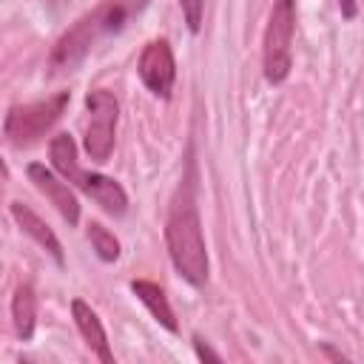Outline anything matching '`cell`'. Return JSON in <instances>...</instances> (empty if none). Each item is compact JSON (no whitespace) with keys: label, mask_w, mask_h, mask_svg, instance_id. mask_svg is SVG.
<instances>
[{"label":"cell","mask_w":364,"mask_h":364,"mask_svg":"<svg viewBox=\"0 0 364 364\" xmlns=\"http://www.w3.org/2000/svg\"><path fill=\"white\" fill-rule=\"evenodd\" d=\"M136 71H139L142 85L154 97L168 100L173 91V80H176V60H173L168 40H151L139 54Z\"/></svg>","instance_id":"cell-6"},{"label":"cell","mask_w":364,"mask_h":364,"mask_svg":"<svg viewBox=\"0 0 364 364\" xmlns=\"http://www.w3.org/2000/svg\"><path fill=\"white\" fill-rule=\"evenodd\" d=\"M48 156H51L54 171H57L65 182L77 185L85 196H91L105 213L122 216V213L128 210V193L122 191V185H119L117 179L102 176V173H88V171L80 168V162H77V145H74V139H71L68 134H57V136L51 139Z\"/></svg>","instance_id":"cell-2"},{"label":"cell","mask_w":364,"mask_h":364,"mask_svg":"<svg viewBox=\"0 0 364 364\" xmlns=\"http://www.w3.org/2000/svg\"><path fill=\"white\" fill-rule=\"evenodd\" d=\"M179 3V9H182V14H185V23H188V28L196 34L199 31V26H202V11H205V0H176Z\"/></svg>","instance_id":"cell-14"},{"label":"cell","mask_w":364,"mask_h":364,"mask_svg":"<svg viewBox=\"0 0 364 364\" xmlns=\"http://www.w3.org/2000/svg\"><path fill=\"white\" fill-rule=\"evenodd\" d=\"M71 102L68 91H57L46 100L37 102H26V105H11L6 119H3V134L11 145H28L37 142L65 111V105Z\"/></svg>","instance_id":"cell-4"},{"label":"cell","mask_w":364,"mask_h":364,"mask_svg":"<svg viewBox=\"0 0 364 364\" xmlns=\"http://www.w3.org/2000/svg\"><path fill=\"white\" fill-rule=\"evenodd\" d=\"M151 0H105L102 6H97L94 11L82 14V23L88 26L91 37H108V34H119L136 14L145 11Z\"/></svg>","instance_id":"cell-8"},{"label":"cell","mask_w":364,"mask_h":364,"mask_svg":"<svg viewBox=\"0 0 364 364\" xmlns=\"http://www.w3.org/2000/svg\"><path fill=\"white\" fill-rule=\"evenodd\" d=\"M71 316H74V324H77L80 336L85 338L88 350H91L102 364H114V353H111V347H108L105 327H102L100 316L91 310V304H85L82 299H74V301H71Z\"/></svg>","instance_id":"cell-9"},{"label":"cell","mask_w":364,"mask_h":364,"mask_svg":"<svg viewBox=\"0 0 364 364\" xmlns=\"http://www.w3.org/2000/svg\"><path fill=\"white\" fill-rule=\"evenodd\" d=\"M88 242L94 247V253L102 262H117L119 259V239L100 222H88Z\"/></svg>","instance_id":"cell-13"},{"label":"cell","mask_w":364,"mask_h":364,"mask_svg":"<svg viewBox=\"0 0 364 364\" xmlns=\"http://www.w3.org/2000/svg\"><path fill=\"white\" fill-rule=\"evenodd\" d=\"M321 353H324L327 358H333V361H347V355H344V353H338V350H333L330 344H321Z\"/></svg>","instance_id":"cell-17"},{"label":"cell","mask_w":364,"mask_h":364,"mask_svg":"<svg viewBox=\"0 0 364 364\" xmlns=\"http://www.w3.org/2000/svg\"><path fill=\"white\" fill-rule=\"evenodd\" d=\"M131 293L148 307V313L168 330V333H176L179 324H176V316H173V307L165 296V290L156 284V282H148V279H134L131 282Z\"/></svg>","instance_id":"cell-11"},{"label":"cell","mask_w":364,"mask_h":364,"mask_svg":"<svg viewBox=\"0 0 364 364\" xmlns=\"http://www.w3.org/2000/svg\"><path fill=\"white\" fill-rule=\"evenodd\" d=\"M26 173H28V179L34 182V188H37V191L60 210V216L74 228V225L80 222V202H77V196L71 193L68 182L60 179V176H54V171L46 168L43 162H28V165H26Z\"/></svg>","instance_id":"cell-7"},{"label":"cell","mask_w":364,"mask_h":364,"mask_svg":"<svg viewBox=\"0 0 364 364\" xmlns=\"http://www.w3.org/2000/svg\"><path fill=\"white\" fill-rule=\"evenodd\" d=\"M11 321H14V333L20 336V341H28L34 336V324H37V296L34 287L28 282H23L14 290L11 299Z\"/></svg>","instance_id":"cell-12"},{"label":"cell","mask_w":364,"mask_h":364,"mask_svg":"<svg viewBox=\"0 0 364 364\" xmlns=\"http://www.w3.org/2000/svg\"><path fill=\"white\" fill-rule=\"evenodd\" d=\"M193 350H196V355H199L202 361H222V355H219L216 350H210V347L202 341V336H193Z\"/></svg>","instance_id":"cell-15"},{"label":"cell","mask_w":364,"mask_h":364,"mask_svg":"<svg viewBox=\"0 0 364 364\" xmlns=\"http://www.w3.org/2000/svg\"><path fill=\"white\" fill-rule=\"evenodd\" d=\"M165 245H168V256L176 273L188 284L202 287L208 282V250H205L202 222H199V208H196L193 162H188V171L182 173L171 196L168 219H165Z\"/></svg>","instance_id":"cell-1"},{"label":"cell","mask_w":364,"mask_h":364,"mask_svg":"<svg viewBox=\"0 0 364 364\" xmlns=\"http://www.w3.org/2000/svg\"><path fill=\"white\" fill-rule=\"evenodd\" d=\"M338 9H341V17H344V20H355V14H358V0H338Z\"/></svg>","instance_id":"cell-16"},{"label":"cell","mask_w":364,"mask_h":364,"mask_svg":"<svg viewBox=\"0 0 364 364\" xmlns=\"http://www.w3.org/2000/svg\"><path fill=\"white\" fill-rule=\"evenodd\" d=\"M11 216H14V222L20 225V230L26 233V236H31L60 267L65 264V256H63V245H60V239L54 236V230L28 208V205H23V202H11Z\"/></svg>","instance_id":"cell-10"},{"label":"cell","mask_w":364,"mask_h":364,"mask_svg":"<svg viewBox=\"0 0 364 364\" xmlns=\"http://www.w3.org/2000/svg\"><path fill=\"white\" fill-rule=\"evenodd\" d=\"M119 119V102L111 91L94 88L85 94V122H82V148L94 162H108L114 151V134Z\"/></svg>","instance_id":"cell-5"},{"label":"cell","mask_w":364,"mask_h":364,"mask_svg":"<svg viewBox=\"0 0 364 364\" xmlns=\"http://www.w3.org/2000/svg\"><path fill=\"white\" fill-rule=\"evenodd\" d=\"M293 34H296V0H273L267 28L262 37V68L270 85L284 82L293 68Z\"/></svg>","instance_id":"cell-3"}]
</instances>
